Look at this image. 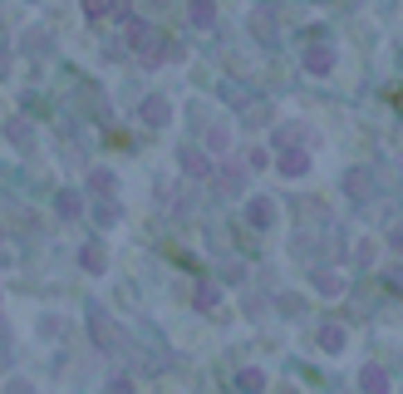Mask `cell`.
Segmentation results:
<instances>
[{"instance_id":"2","label":"cell","mask_w":403,"mask_h":394,"mask_svg":"<svg viewBox=\"0 0 403 394\" xmlns=\"http://www.w3.org/2000/svg\"><path fill=\"white\" fill-rule=\"evenodd\" d=\"M84 10H89V15H103V10H108V0H84Z\"/></svg>"},{"instance_id":"1","label":"cell","mask_w":403,"mask_h":394,"mask_svg":"<svg viewBox=\"0 0 403 394\" xmlns=\"http://www.w3.org/2000/svg\"><path fill=\"white\" fill-rule=\"evenodd\" d=\"M192 20H197V25H212V20H216L212 0H197V6H192Z\"/></svg>"}]
</instances>
